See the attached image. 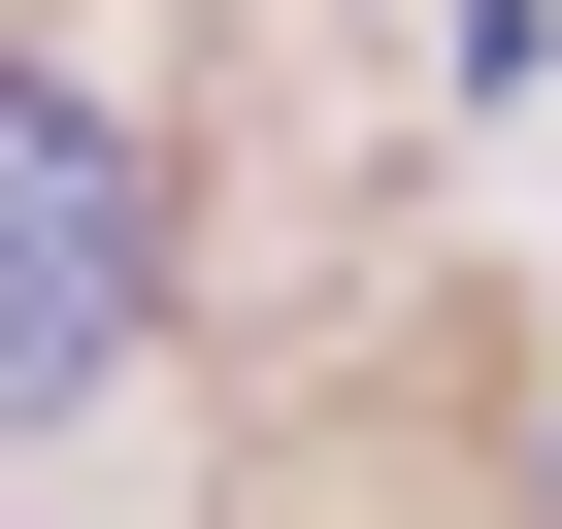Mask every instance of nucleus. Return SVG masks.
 <instances>
[{
    "mask_svg": "<svg viewBox=\"0 0 562 529\" xmlns=\"http://www.w3.org/2000/svg\"><path fill=\"white\" fill-rule=\"evenodd\" d=\"M166 299V166L100 133V67H0V430H67Z\"/></svg>",
    "mask_w": 562,
    "mask_h": 529,
    "instance_id": "nucleus-1",
    "label": "nucleus"
}]
</instances>
